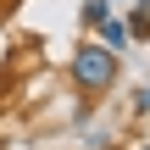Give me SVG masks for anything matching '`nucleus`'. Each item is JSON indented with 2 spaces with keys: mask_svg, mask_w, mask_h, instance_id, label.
Instances as JSON below:
<instances>
[{
  "mask_svg": "<svg viewBox=\"0 0 150 150\" xmlns=\"http://www.w3.org/2000/svg\"><path fill=\"white\" fill-rule=\"evenodd\" d=\"M72 83H78L83 95H106V89L117 83V50H106V45H83V50L72 56Z\"/></svg>",
  "mask_w": 150,
  "mask_h": 150,
  "instance_id": "nucleus-1",
  "label": "nucleus"
},
{
  "mask_svg": "<svg viewBox=\"0 0 150 150\" xmlns=\"http://www.w3.org/2000/svg\"><path fill=\"white\" fill-rule=\"evenodd\" d=\"M95 28H100V39H106V50H122V45H128V28H122V22H111V17H100Z\"/></svg>",
  "mask_w": 150,
  "mask_h": 150,
  "instance_id": "nucleus-2",
  "label": "nucleus"
},
{
  "mask_svg": "<svg viewBox=\"0 0 150 150\" xmlns=\"http://www.w3.org/2000/svg\"><path fill=\"white\" fill-rule=\"evenodd\" d=\"M100 17H106V0H89V6H83V22H89V28H95V22H100Z\"/></svg>",
  "mask_w": 150,
  "mask_h": 150,
  "instance_id": "nucleus-3",
  "label": "nucleus"
},
{
  "mask_svg": "<svg viewBox=\"0 0 150 150\" xmlns=\"http://www.w3.org/2000/svg\"><path fill=\"white\" fill-rule=\"evenodd\" d=\"M145 150H150V145H145Z\"/></svg>",
  "mask_w": 150,
  "mask_h": 150,
  "instance_id": "nucleus-4",
  "label": "nucleus"
}]
</instances>
